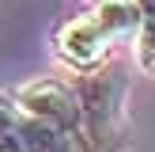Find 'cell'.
<instances>
[{
    "label": "cell",
    "mask_w": 155,
    "mask_h": 152,
    "mask_svg": "<svg viewBox=\"0 0 155 152\" xmlns=\"http://www.w3.org/2000/svg\"><path fill=\"white\" fill-rule=\"evenodd\" d=\"M15 103L30 114V118L45 122L53 129H83V103H80V88L64 80H30L15 91Z\"/></svg>",
    "instance_id": "6da1fadb"
},
{
    "label": "cell",
    "mask_w": 155,
    "mask_h": 152,
    "mask_svg": "<svg viewBox=\"0 0 155 152\" xmlns=\"http://www.w3.org/2000/svg\"><path fill=\"white\" fill-rule=\"evenodd\" d=\"M110 46H114V38L98 27V19L91 12L68 19L64 27L53 34L57 57L64 61L72 72H83V76H87V72H98V68L110 61Z\"/></svg>",
    "instance_id": "7a4b0ae2"
},
{
    "label": "cell",
    "mask_w": 155,
    "mask_h": 152,
    "mask_svg": "<svg viewBox=\"0 0 155 152\" xmlns=\"http://www.w3.org/2000/svg\"><path fill=\"white\" fill-rule=\"evenodd\" d=\"M91 15L98 19V27H102L114 42L125 38V34H136V27H140V19H144V12L136 8V0H95Z\"/></svg>",
    "instance_id": "3957f363"
},
{
    "label": "cell",
    "mask_w": 155,
    "mask_h": 152,
    "mask_svg": "<svg viewBox=\"0 0 155 152\" xmlns=\"http://www.w3.org/2000/svg\"><path fill=\"white\" fill-rule=\"evenodd\" d=\"M0 152H27V110L0 91Z\"/></svg>",
    "instance_id": "277c9868"
},
{
    "label": "cell",
    "mask_w": 155,
    "mask_h": 152,
    "mask_svg": "<svg viewBox=\"0 0 155 152\" xmlns=\"http://www.w3.org/2000/svg\"><path fill=\"white\" fill-rule=\"evenodd\" d=\"M133 53H136V65L155 76V15L140 19V27L133 34Z\"/></svg>",
    "instance_id": "5b68a950"
},
{
    "label": "cell",
    "mask_w": 155,
    "mask_h": 152,
    "mask_svg": "<svg viewBox=\"0 0 155 152\" xmlns=\"http://www.w3.org/2000/svg\"><path fill=\"white\" fill-rule=\"evenodd\" d=\"M136 8H140L144 15H155V0H136Z\"/></svg>",
    "instance_id": "8992f818"
}]
</instances>
